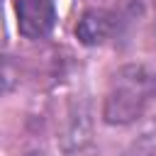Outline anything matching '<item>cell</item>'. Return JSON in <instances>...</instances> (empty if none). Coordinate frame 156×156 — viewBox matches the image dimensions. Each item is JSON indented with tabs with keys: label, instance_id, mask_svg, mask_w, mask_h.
<instances>
[{
	"label": "cell",
	"instance_id": "cell-1",
	"mask_svg": "<svg viewBox=\"0 0 156 156\" xmlns=\"http://www.w3.org/2000/svg\"><path fill=\"white\" fill-rule=\"evenodd\" d=\"M151 95V78L144 68H124L115 76V85L105 98L102 117L110 124H127L141 117Z\"/></svg>",
	"mask_w": 156,
	"mask_h": 156
},
{
	"label": "cell",
	"instance_id": "cell-2",
	"mask_svg": "<svg viewBox=\"0 0 156 156\" xmlns=\"http://www.w3.org/2000/svg\"><path fill=\"white\" fill-rule=\"evenodd\" d=\"M17 29L24 39H44L56 24L54 0H17Z\"/></svg>",
	"mask_w": 156,
	"mask_h": 156
},
{
	"label": "cell",
	"instance_id": "cell-3",
	"mask_svg": "<svg viewBox=\"0 0 156 156\" xmlns=\"http://www.w3.org/2000/svg\"><path fill=\"white\" fill-rule=\"evenodd\" d=\"M115 29V15L105 10H88L76 24V37L85 46H98L102 44Z\"/></svg>",
	"mask_w": 156,
	"mask_h": 156
}]
</instances>
